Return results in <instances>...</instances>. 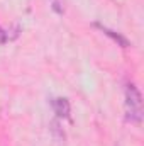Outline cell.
Wrapping results in <instances>:
<instances>
[{"instance_id": "6da1fadb", "label": "cell", "mask_w": 144, "mask_h": 146, "mask_svg": "<svg viewBox=\"0 0 144 146\" xmlns=\"http://www.w3.org/2000/svg\"><path fill=\"white\" fill-rule=\"evenodd\" d=\"M126 104H127V119L132 122H139L141 121V104H143V97L141 92L137 90V87L134 83H129L126 88Z\"/></svg>"}, {"instance_id": "7a4b0ae2", "label": "cell", "mask_w": 144, "mask_h": 146, "mask_svg": "<svg viewBox=\"0 0 144 146\" xmlns=\"http://www.w3.org/2000/svg\"><path fill=\"white\" fill-rule=\"evenodd\" d=\"M53 109L56 112V115L58 117H70V102H68V99H65V97H58V99H54L53 100Z\"/></svg>"}, {"instance_id": "3957f363", "label": "cell", "mask_w": 144, "mask_h": 146, "mask_svg": "<svg viewBox=\"0 0 144 146\" xmlns=\"http://www.w3.org/2000/svg\"><path fill=\"white\" fill-rule=\"evenodd\" d=\"M95 26H97V27H98V29H100V31H102L104 34H107V36L110 37V39H114V41H115L117 44H120L122 48H127V46H129V41H127L126 37L122 36V34H119V33H115V31L108 29V27H105V26H102V24H98V22H97Z\"/></svg>"}, {"instance_id": "277c9868", "label": "cell", "mask_w": 144, "mask_h": 146, "mask_svg": "<svg viewBox=\"0 0 144 146\" xmlns=\"http://www.w3.org/2000/svg\"><path fill=\"white\" fill-rule=\"evenodd\" d=\"M5 41H7V34H5V33H3V29L0 27V44H3Z\"/></svg>"}]
</instances>
